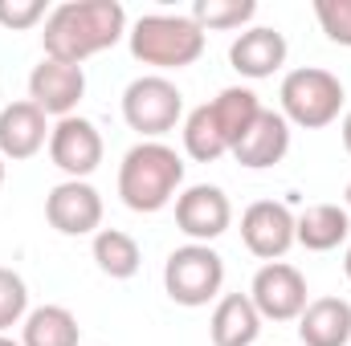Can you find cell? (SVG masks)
I'll use <instances>...</instances> for the list:
<instances>
[{
	"instance_id": "14",
	"label": "cell",
	"mask_w": 351,
	"mask_h": 346,
	"mask_svg": "<svg viewBox=\"0 0 351 346\" xmlns=\"http://www.w3.org/2000/svg\"><path fill=\"white\" fill-rule=\"evenodd\" d=\"M286 151H290V122L282 118V110H262L250 135L233 147V159L250 172H262V168L282 163Z\"/></svg>"
},
{
	"instance_id": "6",
	"label": "cell",
	"mask_w": 351,
	"mask_h": 346,
	"mask_svg": "<svg viewBox=\"0 0 351 346\" xmlns=\"http://www.w3.org/2000/svg\"><path fill=\"white\" fill-rule=\"evenodd\" d=\"M184 114V94L176 90V82L160 78V74H147V78H135L131 86L123 90V118L131 131H139L147 143H156L160 135L176 131Z\"/></svg>"
},
{
	"instance_id": "22",
	"label": "cell",
	"mask_w": 351,
	"mask_h": 346,
	"mask_svg": "<svg viewBox=\"0 0 351 346\" xmlns=\"http://www.w3.org/2000/svg\"><path fill=\"white\" fill-rule=\"evenodd\" d=\"M184 151H188L196 163H213V159H221V155L229 151V143H225V135H221V127H217L208 102L188 114V122H184Z\"/></svg>"
},
{
	"instance_id": "19",
	"label": "cell",
	"mask_w": 351,
	"mask_h": 346,
	"mask_svg": "<svg viewBox=\"0 0 351 346\" xmlns=\"http://www.w3.org/2000/svg\"><path fill=\"white\" fill-rule=\"evenodd\" d=\"M213 118H217V127H221V135H225V143H229V151L250 135V127L258 122V114H262L265 106H262V98L254 94V90H245V86H229V90H221L213 102Z\"/></svg>"
},
{
	"instance_id": "30",
	"label": "cell",
	"mask_w": 351,
	"mask_h": 346,
	"mask_svg": "<svg viewBox=\"0 0 351 346\" xmlns=\"http://www.w3.org/2000/svg\"><path fill=\"white\" fill-rule=\"evenodd\" d=\"M343 200H348V212H351V183H348V191H343Z\"/></svg>"
},
{
	"instance_id": "12",
	"label": "cell",
	"mask_w": 351,
	"mask_h": 346,
	"mask_svg": "<svg viewBox=\"0 0 351 346\" xmlns=\"http://www.w3.org/2000/svg\"><path fill=\"white\" fill-rule=\"evenodd\" d=\"M86 94V74L82 66H66V62H53L45 57L33 74H29V102L37 110H45V118H70L74 106L82 102Z\"/></svg>"
},
{
	"instance_id": "8",
	"label": "cell",
	"mask_w": 351,
	"mask_h": 346,
	"mask_svg": "<svg viewBox=\"0 0 351 346\" xmlns=\"http://www.w3.org/2000/svg\"><path fill=\"white\" fill-rule=\"evenodd\" d=\"M176 224L184 237H192V245H208V241L229 232L233 204L217 183H196V187L176 196Z\"/></svg>"
},
{
	"instance_id": "16",
	"label": "cell",
	"mask_w": 351,
	"mask_h": 346,
	"mask_svg": "<svg viewBox=\"0 0 351 346\" xmlns=\"http://www.w3.org/2000/svg\"><path fill=\"white\" fill-rule=\"evenodd\" d=\"M298 338L306 346H348L351 343V302L315 297L298 314Z\"/></svg>"
},
{
	"instance_id": "11",
	"label": "cell",
	"mask_w": 351,
	"mask_h": 346,
	"mask_svg": "<svg viewBox=\"0 0 351 346\" xmlns=\"http://www.w3.org/2000/svg\"><path fill=\"white\" fill-rule=\"evenodd\" d=\"M241 241H245V249H250L254 257H262L265 265L278 261V257H286L290 245H294V212H290L286 204H278V200H258V204H250L245 216H241Z\"/></svg>"
},
{
	"instance_id": "10",
	"label": "cell",
	"mask_w": 351,
	"mask_h": 346,
	"mask_svg": "<svg viewBox=\"0 0 351 346\" xmlns=\"http://www.w3.org/2000/svg\"><path fill=\"white\" fill-rule=\"evenodd\" d=\"M45 220L62 237H90L102 228V196L86 179H66L45 196Z\"/></svg>"
},
{
	"instance_id": "18",
	"label": "cell",
	"mask_w": 351,
	"mask_h": 346,
	"mask_svg": "<svg viewBox=\"0 0 351 346\" xmlns=\"http://www.w3.org/2000/svg\"><path fill=\"white\" fill-rule=\"evenodd\" d=\"M351 212L339 204H311L302 216H294V241L311 253H331L348 241Z\"/></svg>"
},
{
	"instance_id": "13",
	"label": "cell",
	"mask_w": 351,
	"mask_h": 346,
	"mask_svg": "<svg viewBox=\"0 0 351 346\" xmlns=\"http://www.w3.org/2000/svg\"><path fill=\"white\" fill-rule=\"evenodd\" d=\"M49 143V122L45 110H37L29 98L8 102L0 110V155L4 159H33Z\"/></svg>"
},
{
	"instance_id": "25",
	"label": "cell",
	"mask_w": 351,
	"mask_h": 346,
	"mask_svg": "<svg viewBox=\"0 0 351 346\" xmlns=\"http://www.w3.org/2000/svg\"><path fill=\"white\" fill-rule=\"evenodd\" d=\"M315 16H319L327 41L351 49V0H315Z\"/></svg>"
},
{
	"instance_id": "15",
	"label": "cell",
	"mask_w": 351,
	"mask_h": 346,
	"mask_svg": "<svg viewBox=\"0 0 351 346\" xmlns=\"http://www.w3.org/2000/svg\"><path fill=\"white\" fill-rule=\"evenodd\" d=\"M229 62L241 78H274L286 66V37L278 29H245L229 45Z\"/></svg>"
},
{
	"instance_id": "24",
	"label": "cell",
	"mask_w": 351,
	"mask_h": 346,
	"mask_svg": "<svg viewBox=\"0 0 351 346\" xmlns=\"http://www.w3.org/2000/svg\"><path fill=\"white\" fill-rule=\"evenodd\" d=\"M25 310H29V289H25V277L0 265V334H4L8 326H16V322L25 318Z\"/></svg>"
},
{
	"instance_id": "27",
	"label": "cell",
	"mask_w": 351,
	"mask_h": 346,
	"mask_svg": "<svg viewBox=\"0 0 351 346\" xmlns=\"http://www.w3.org/2000/svg\"><path fill=\"white\" fill-rule=\"evenodd\" d=\"M343 147H348V155H351V110L343 114Z\"/></svg>"
},
{
	"instance_id": "26",
	"label": "cell",
	"mask_w": 351,
	"mask_h": 346,
	"mask_svg": "<svg viewBox=\"0 0 351 346\" xmlns=\"http://www.w3.org/2000/svg\"><path fill=\"white\" fill-rule=\"evenodd\" d=\"M45 16H49L45 0H0V25L12 29V33H25V29H33Z\"/></svg>"
},
{
	"instance_id": "21",
	"label": "cell",
	"mask_w": 351,
	"mask_h": 346,
	"mask_svg": "<svg viewBox=\"0 0 351 346\" xmlns=\"http://www.w3.org/2000/svg\"><path fill=\"white\" fill-rule=\"evenodd\" d=\"M94 261H98V269H102L106 277L127 281V277L139 273L143 253H139V241H135V237H127V232H119V228H98V232H94Z\"/></svg>"
},
{
	"instance_id": "3",
	"label": "cell",
	"mask_w": 351,
	"mask_h": 346,
	"mask_svg": "<svg viewBox=\"0 0 351 346\" xmlns=\"http://www.w3.org/2000/svg\"><path fill=\"white\" fill-rule=\"evenodd\" d=\"M131 57L156 70H184L204 53V29L180 12H147L127 33Z\"/></svg>"
},
{
	"instance_id": "23",
	"label": "cell",
	"mask_w": 351,
	"mask_h": 346,
	"mask_svg": "<svg viewBox=\"0 0 351 346\" xmlns=\"http://www.w3.org/2000/svg\"><path fill=\"white\" fill-rule=\"evenodd\" d=\"M254 12H258L254 0H196L188 16L200 29H241L254 21Z\"/></svg>"
},
{
	"instance_id": "7",
	"label": "cell",
	"mask_w": 351,
	"mask_h": 346,
	"mask_svg": "<svg viewBox=\"0 0 351 346\" xmlns=\"http://www.w3.org/2000/svg\"><path fill=\"white\" fill-rule=\"evenodd\" d=\"M250 302L262 322H294L306 310V277L286 261H269L254 273Z\"/></svg>"
},
{
	"instance_id": "17",
	"label": "cell",
	"mask_w": 351,
	"mask_h": 346,
	"mask_svg": "<svg viewBox=\"0 0 351 346\" xmlns=\"http://www.w3.org/2000/svg\"><path fill=\"white\" fill-rule=\"evenodd\" d=\"M213 346H254L262 334V314L254 310L250 293H225L208 322Z\"/></svg>"
},
{
	"instance_id": "28",
	"label": "cell",
	"mask_w": 351,
	"mask_h": 346,
	"mask_svg": "<svg viewBox=\"0 0 351 346\" xmlns=\"http://www.w3.org/2000/svg\"><path fill=\"white\" fill-rule=\"evenodd\" d=\"M343 273H348V281H351V249H348V257H343Z\"/></svg>"
},
{
	"instance_id": "4",
	"label": "cell",
	"mask_w": 351,
	"mask_h": 346,
	"mask_svg": "<svg viewBox=\"0 0 351 346\" xmlns=\"http://www.w3.org/2000/svg\"><path fill=\"white\" fill-rule=\"evenodd\" d=\"M282 118L294 122V127H306V131H323L339 118L343 110V82L331 74V70H319V66H302V70H290L282 78Z\"/></svg>"
},
{
	"instance_id": "20",
	"label": "cell",
	"mask_w": 351,
	"mask_h": 346,
	"mask_svg": "<svg viewBox=\"0 0 351 346\" xmlns=\"http://www.w3.org/2000/svg\"><path fill=\"white\" fill-rule=\"evenodd\" d=\"M82 326L66 306H37L25 318V334L21 346H78Z\"/></svg>"
},
{
	"instance_id": "9",
	"label": "cell",
	"mask_w": 351,
	"mask_h": 346,
	"mask_svg": "<svg viewBox=\"0 0 351 346\" xmlns=\"http://www.w3.org/2000/svg\"><path fill=\"white\" fill-rule=\"evenodd\" d=\"M49 159L70 179H86L90 172H98V163H102V135H98V127L90 118H82V114L58 118V127L49 131Z\"/></svg>"
},
{
	"instance_id": "31",
	"label": "cell",
	"mask_w": 351,
	"mask_h": 346,
	"mask_svg": "<svg viewBox=\"0 0 351 346\" xmlns=\"http://www.w3.org/2000/svg\"><path fill=\"white\" fill-rule=\"evenodd\" d=\"M0 183H4V155H0Z\"/></svg>"
},
{
	"instance_id": "29",
	"label": "cell",
	"mask_w": 351,
	"mask_h": 346,
	"mask_svg": "<svg viewBox=\"0 0 351 346\" xmlns=\"http://www.w3.org/2000/svg\"><path fill=\"white\" fill-rule=\"evenodd\" d=\"M0 346H21L16 338H8V334H0Z\"/></svg>"
},
{
	"instance_id": "1",
	"label": "cell",
	"mask_w": 351,
	"mask_h": 346,
	"mask_svg": "<svg viewBox=\"0 0 351 346\" xmlns=\"http://www.w3.org/2000/svg\"><path fill=\"white\" fill-rule=\"evenodd\" d=\"M127 33V8L119 0H66L45 16V57L82 66L86 57L119 45Z\"/></svg>"
},
{
	"instance_id": "2",
	"label": "cell",
	"mask_w": 351,
	"mask_h": 346,
	"mask_svg": "<svg viewBox=\"0 0 351 346\" xmlns=\"http://www.w3.org/2000/svg\"><path fill=\"white\" fill-rule=\"evenodd\" d=\"M184 183V159L168 143H135L119 163V196L131 212H160Z\"/></svg>"
},
{
	"instance_id": "5",
	"label": "cell",
	"mask_w": 351,
	"mask_h": 346,
	"mask_svg": "<svg viewBox=\"0 0 351 346\" xmlns=\"http://www.w3.org/2000/svg\"><path fill=\"white\" fill-rule=\"evenodd\" d=\"M225 285V261L213 245H184L164 261V289L176 306H208Z\"/></svg>"
}]
</instances>
